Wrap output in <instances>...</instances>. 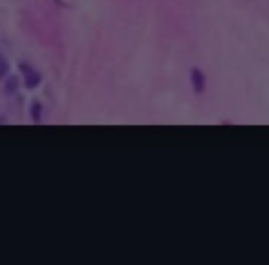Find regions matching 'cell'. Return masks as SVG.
<instances>
[{
  "mask_svg": "<svg viewBox=\"0 0 269 265\" xmlns=\"http://www.w3.org/2000/svg\"><path fill=\"white\" fill-rule=\"evenodd\" d=\"M190 79H192V85H194V89H196V91H198V92H203V91H205L206 81H205V74H203L201 70H198V68L192 70Z\"/></svg>",
  "mask_w": 269,
  "mask_h": 265,
  "instance_id": "6da1fadb",
  "label": "cell"
},
{
  "mask_svg": "<svg viewBox=\"0 0 269 265\" xmlns=\"http://www.w3.org/2000/svg\"><path fill=\"white\" fill-rule=\"evenodd\" d=\"M39 81H41V77H39L37 72H28V74H26V87H28V89H34Z\"/></svg>",
  "mask_w": 269,
  "mask_h": 265,
  "instance_id": "7a4b0ae2",
  "label": "cell"
},
{
  "mask_svg": "<svg viewBox=\"0 0 269 265\" xmlns=\"http://www.w3.org/2000/svg\"><path fill=\"white\" fill-rule=\"evenodd\" d=\"M7 70H9V66H7L6 57L0 54V79H4L7 76Z\"/></svg>",
  "mask_w": 269,
  "mask_h": 265,
  "instance_id": "3957f363",
  "label": "cell"
},
{
  "mask_svg": "<svg viewBox=\"0 0 269 265\" xmlns=\"http://www.w3.org/2000/svg\"><path fill=\"white\" fill-rule=\"evenodd\" d=\"M17 83H19V79L17 77H9L6 83V92L7 94H13L15 91H17Z\"/></svg>",
  "mask_w": 269,
  "mask_h": 265,
  "instance_id": "277c9868",
  "label": "cell"
},
{
  "mask_svg": "<svg viewBox=\"0 0 269 265\" xmlns=\"http://www.w3.org/2000/svg\"><path fill=\"white\" fill-rule=\"evenodd\" d=\"M32 118L41 120V103H39V101H35L34 107H32Z\"/></svg>",
  "mask_w": 269,
  "mask_h": 265,
  "instance_id": "5b68a950",
  "label": "cell"
}]
</instances>
